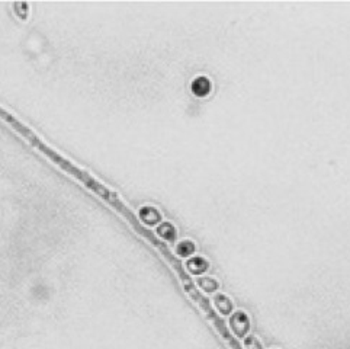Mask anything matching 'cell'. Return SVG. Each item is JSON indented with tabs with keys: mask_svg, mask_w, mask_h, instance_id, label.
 Wrapping results in <instances>:
<instances>
[{
	"mask_svg": "<svg viewBox=\"0 0 350 349\" xmlns=\"http://www.w3.org/2000/svg\"><path fill=\"white\" fill-rule=\"evenodd\" d=\"M142 217L144 223L148 226H154L161 221V214L156 208H151V207H146L142 209Z\"/></svg>",
	"mask_w": 350,
	"mask_h": 349,
	"instance_id": "cell-4",
	"label": "cell"
},
{
	"mask_svg": "<svg viewBox=\"0 0 350 349\" xmlns=\"http://www.w3.org/2000/svg\"><path fill=\"white\" fill-rule=\"evenodd\" d=\"M244 345H246L247 349H262L260 341L256 336H253V335L246 336V341H244Z\"/></svg>",
	"mask_w": 350,
	"mask_h": 349,
	"instance_id": "cell-8",
	"label": "cell"
},
{
	"mask_svg": "<svg viewBox=\"0 0 350 349\" xmlns=\"http://www.w3.org/2000/svg\"><path fill=\"white\" fill-rule=\"evenodd\" d=\"M230 324L232 331H234L237 337H246L249 331H250V319L249 316L244 311H236L234 314L231 316Z\"/></svg>",
	"mask_w": 350,
	"mask_h": 349,
	"instance_id": "cell-1",
	"label": "cell"
},
{
	"mask_svg": "<svg viewBox=\"0 0 350 349\" xmlns=\"http://www.w3.org/2000/svg\"><path fill=\"white\" fill-rule=\"evenodd\" d=\"M186 265H188L189 272L193 275H201L208 270V262L204 258H201V256H195V258L189 259Z\"/></svg>",
	"mask_w": 350,
	"mask_h": 349,
	"instance_id": "cell-3",
	"label": "cell"
},
{
	"mask_svg": "<svg viewBox=\"0 0 350 349\" xmlns=\"http://www.w3.org/2000/svg\"><path fill=\"white\" fill-rule=\"evenodd\" d=\"M195 249H196L195 244L192 242H188V240H185V242L178 244V253L180 256H191V255L195 253Z\"/></svg>",
	"mask_w": 350,
	"mask_h": 349,
	"instance_id": "cell-7",
	"label": "cell"
},
{
	"mask_svg": "<svg viewBox=\"0 0 350 349\" xmlns=\"http://www.w3.org/2000/svg\"><path fill=\"white\" fill-rule=\"evenodd\" d=\"M198 284H200L201 289H204L205 293H215V291L219 288V284L217 279L209 278V276H204L198 279Z\"/></svg>",
	"mask_w": 350,
	"mask_h": 349,
	"instance_id": "cell-6",
	"label": "cell"
},
{
	"mask_svg": "<svg viewBox=\"0 0 350 349\" xmlns=\"http://www.w3.org/2000/svg\"><path fill=\"white\" fill-rule=\"evenodd\" d=\"M214 305L218 309V311L221 314H224V316H227V314H231L232 309H234V306H232V301L226 294H217L214 297Z\"/></svg>",
	"mask_w": 350,
	"mask_h": 349,
	"instance_id": "cell-2",
	"label": "cell"
},
{
	"mask_svg": "<svg viewBox=\"0 0 350 349\" xmlns=\"http://www.w3.org/2000/svg\"><path fill=\"white\" fill-rule=\"evenodd\" d=\"M192 89L195 92V95L198 96H205L206 93L209 92V89H211V85H209V80L206 77H198L193 85H192Z\"/></svg>",
	"mask_w": 350,
	"mask_h": 349,
	"instance_id": "cell-5",
	"label": "cell"
}]
</instances>
